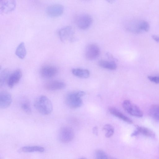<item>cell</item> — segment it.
<instances>
[{
  "instance_id": "cell-6",
  "label": "cell",
  "mask_w": 159,
  "mask_h": 159,
  "mask_svg": "<svg viewBox=\"0 0 159 159\" xmlns=\"http://www.w3.org/2000/svg\"><path fill=\"white\" fill-rule=\"evenodd\" d=\"M74 137L72 129L68 126H64L60 130L58 134V139L62 143H67L71 141Z\"/></svg>"
},
{
  "instance_id": "cell-25",
  "label": "cell",
  "mask_w": 159,
  "mask_h": 159,
  "mask_svg": "<svg viewBox=\"0 0 159 159\" xmlns=\"http://www.w3.org/2000/svg\"><path fill=\"white\" fill-rule=\"evenodd\" d=\"M96 158L98 159H107L108 156L107 154L103 151L101 150H98L95 153Z\"/></svg>"
},
{
  "instance_id": "cell-17",
  "label": "cell",
  "mask_w": 159,
  "mask_h": 159,
  "mask_svg": "<svg viewBox=\"0 0 159 159\" xmlns=\"http://www.w3.org/2000/svg\"><path fill=\"white\" fill-rule=\"evenodd\" d=\"M72 74L75 76L82 78H88L90 75L89 71L85 69L76 68L72 70Z\"/></svg>"
},
{
  "instance_id": "cell-7",
  "label": "cell",
  "mask_w": 159,
  "mask_h": 159,
  "mask_svg": "<svg viewBox=\"0 0 159 159\" xmlns=\"http://www.w3.org/2000/svg\"><path fill=\"white\" fill-rule=\"evenodd\" d=\"M100 53V48L97 45L91 44L86 47L85 56L88 60L93 61L97 59L99 57Z\"/></svg>"
},
{
  "instance_id": "cell-20",
  "label": "cell",
  "mask_w": 159,
  "mask_h": 159,
  "mask_svg": "<svg viewBox=\"0 0 159 159\" xmlns=\"http://www.w3.org/2000/svg\"><path fill=\"white\" fill-rule=\"evenodd\" d=\"M10 73L7 69L3 70L0 74V86H2L7 83Z\"/></svg>"
},
{
  "instance_id": "cell-31",
  "label": "cell",
  "mask_w": 159,
  "mask_h": 159,
  "mask_svg": "<svg viewBox=\"0 0 159 159\" xmlns=\"http://www.w3.org/2000/svg\"><path fill=\"white\" fill-rule=\"evenodd\" d=\"M84 0V1H88V0Z\"/></svg>"
},
{
  "instance_id": "cell-14",
  "label": "cell",
  "mask_w": 159,
  "mask_h": 159,
  "mask_svg": "<svg viewBox=\"0 0 159 159\" xmlns=\"http://www.w3.org/2000/svg\"><path fill=\"white\" fill-rule=\"evenodd\" d=\"M22 75V73L20 69H16L10 74L7 84L10 88H13L20 80Z\"/></svg>"
},
{
  "instance_id": "cell-12",
  "label": "cell",
  "mask_w": 159,
  "mask_h": 159,
  "mask_svg": "<svg viewBox=\"0 0 159 159\" xmlns=\"http://www.w3.org/2000/svg\"><path fill=\"white\" fill-rule=\"evenodd\" d=\"M66 84L64 82L59 80H53L49 81L45 84L46 89L50 91H56L64 89Z\"/></svg>"
},
{
  "instance_id": "cell-1",
  "label": "cell",
  "mask_w": 159,
  "mask_h": 159,
  "mask_svg": "<svg viewBox=\"0 0 159 159\" xmlns=\"http://www.w3.org/2000/svg\"><path fill=\"white\" fill-rule=\"evenodd\" d=\"M34 105L36 110L43 115H48L52 111L53 106L51 101L44 95L38 97L35 100Z\"/></svg>"
},
{
  "instance_id": "cell-4",
  "label": "cell",
  "mask_w": 159,
  "mask_h": 159,
  "mask_svg": "<svg viewBox=\"0 0 159 159\" xmlns=\"http://www.w3.org/2000/svg\"><path fill=\"white\" fill-rule=\"evenodd\" d=\"M75 21L79 29L86 30L90 27L93 23V20L90 15L82 14L77 16L75 17Z\"/></svg>"
},
{
  "instance_id": "cell-10",
  "label": "cell",
  "mask_w": 159,
  "mask_h": 159,
  "mask_svg": "<svg viewBox=\"0 0 159 159\" xmlns=\"http://www.w3.org/2000/svg\"><path fill=\"white\" fill-rule=\"evenodd\" d=\"M16 0H0V12L7 14L15 9L16 6Z\"/></svg>"
},
{
  "instance_id": "cell-13",
  "label": "cell",
  "mask_w": 159,
  "mask_h": 159,
  "mask_svg": "<svg viewBox=\"0 0 159 159\" xmlns=\"http://www.w3.org/2000/svg\"><path fill=\"white\" fill-rule=\"evenodd\" d=\"M12 101V97L10 94L6 91H2L0 93V107L5 109L9 107Z\"/></svg>"
},
{
  "instance_id": "cell-3",
  "label": "cell",
  "mask_w": 159,
  "mask_h": 159,
  "mask_svg": "<svg viewBox=\"0 0 159 159\" xmlns=\"http://www.w3.org/2000/svg\"><path fill=\"white\" fill-rule=\"evenodd\" d=\"M58 34L61 41L63 43L73 42L76 40L74 36V30L70 26H66L60 29Z\"/></svg>"
},
{
  "instance_id": "cell-9",
  "label": "cell",
  "mask_w": 159,
  "mask_h": 159,
  "mask_svg": "<svg viewBox=\"0 0 159 159\" xmlns=\"http://www.w3.org/2000/svg\"><path fill=\"white\" fill-rule=\"evenodd\" d=\"M64 11L63 6L60 4H54L48 6L46 8L47 14L52 17H56L61 15Z\"/></svg>"
},
{
  "instance_id": "cell-21",
  "label": "cell",
  "mask_w": 159,
  "mask_h": 159,
  "mask_svg": "<svg viewBox=\"0 0 159 159\" xmlns=\"http://www.w3.org/2000/svg\"><path fill=\"white\" fill-rule=\"evenodd\" d=\"M150 116L155 120L159 121V105H152L149 110Z\"/></svg>"
},
{
  "instance_id": "cell-28",
  "label": "cell",
  "mask_w": 159,
  "mask_h": 159,
  "mask_svg": "<svg viewBox=\"0 0 159 159\" xmlns=\"http://www.w3.org/2000/svg\"><path fill=\"white\" fill-rule=\"evenodd\" d=\"M152 37L153 40L156 42L159 43V36L156 35H152Z\"/></svg>"
},
{
  "instance_id": "cell-2",
  "label": "cell",
  "mask_w": 159,
  "mask_h": 159,
  "mask_svg": "<svg viewBox=\"0 0 159 159\" xmlns=\"http://www.w3.org/2000/svg\"><path fill=\"white\" fill-rule=\"evenodd\" d=\"M85 94V93L82 91L69 93L66 97V103L71 108H75L80 107L83 104L81 98Z\"/></svg>"
},
{
  "instance_id": "cell-23",
  "label": "cell",
  "mask_w": 159,
  "mask_h": 159,
  "mask_svg": "<svg viewBox=\"0 0 159 159\" xmlns=\"http://www.w3.org/2000/svg\"><path fill=\"white\" fill-rule=\"evenodd\" d=\"M150 26L149 23L145 21H140L139 23V29L140 32L148 31L149 29Z\"/></svg>"
},
{
  "instance_id": "cell-30",
  "label": "cell",
  "mask_w": 159,
  "mask_h": 159,
  "mask_svg": "<svg viewBox=\"0 0 159 159\" xmlns=\"http://www.w3.org/2000/svg\"><path fill=\"white\" fill-rule=\"evenodd\" d=\"M107 2L110 3H113L115 0H105Z\"/></svg>"
},
{
  "instance_id": "cell-15",
  "label": "cell",
  "mask_w": 159,
  "mask_h": 159,
  "mask_svg": "<svg viewBox=\"0 0 159 159\" xmlns=\"http://www.w3.org/2000/svg\"><path fill=\"white\" fill-rule=\"evenodd\" d=\"M110 113L124 121L129 124L132 123V120L125 115L117 109L114 107H110L109 109Z\"/></svg>"
},
{
  "instance_id": "cell-11",
  "label": "cell",
  "mask_w": 159,
  "mask_h": 159,
  "mask_svg": "<svg viewBox=\"0 0 159 159\" xmlns=\"http://www.w3.org/2000/svg\"><path fill=\"white\" fill-rule=\"evenodd\" d=\"M140 134L151 138H154L155 136L154 133L151 129L146 127L139 126H136V129L131 134V136H135Z\"/></svg>"
},
{
  "instance_id": "cell-18",
  "label": "cell",
  "mask_w": 159,
  "mask_h": 159,
  "mask_svg": "<svg viewBox=\"0 0 159 159\" xmlns=\"http://www.w3.org/2000/svg\"><path fill=\"white\" fill-rule=\"evenodd\" d=\"M98 64L102 68L111 70H116L117 67L115 62L111 61L101 60L99 61Z\"/></svg>"
},
{
  "instance_id": "cell-19",
  "label": "cell",
  "mask_w": 159,
  "mask_h": 159,
  "mask_svg": "<svg viewBox=\"0 0 159 159\" xmlns=\"http://www.w3.org/2000/svg\"><path fill=\"white\" fill-rule=\"evenodd\" d=\"M26 50L24 43H20L17 47L15 52L16 55L19 58L24 59L26 55Z\"/></svg>"
},
{
  "instance_id": "cell-5",
  "label": "cell",
  "mask_w": 159,
  "mask_h": 159,
  "mask_svg": "<svg viewBox=\"0 0 159 159\" xmlns=\"http://www.w3.org/2000/svg\"><path fill=\"white\" fill-rule=\"evenodd\" d=\"M122 105L124 109L129 115L139 118L143 116V113L141 109L129 100H126L124 101Z\"/></svg>"
},
{
  "instance_id": "cell-24",
  "label": "cell",
  "mask_w": 159,
  "mask_h": 159,
  "mask_svg": "<svg viewBox=\"0 0 159 159\" xmlns=\"http://www.w3.org/2000/svg\"><path fill=\"white\" fill-rule=\"evenodd\" d=\"M21 109L25 113L28 114H30L31 112V110L30 105L29 102L27 101H25L22 102L20 105Z\"/></svg>"
},
{
  "instance_id": "cell-26",
  "label": "cell",
  "mask_w": 159,
  "mask_h": 159,
  "mask_svg": "<svg viewBox=\"0 0 159 159\" xmlns=\"http://www.w3.org/2000/svg\"><path fill=\"white\" fill-rule=\"evenodd\" d=\"M148 79L152 82L159 84V77L157 76H149Z\"/></svg>"
},
{
  "instance_id": "cell-29",
  "label": "cell",
  "mask_w": 159,
  "mask_h": 159,
  "mask_svg": "<svg viewBox=\"0 0 159 159\" xmlns=\"http://www.w3.org/2000/svg\"><path fill=\"white\" fill-rule=\"evenodd\" d=\"M93 134L96 135H97L98 134V128L97 127H94L93 128Z\"/></svg>"
},
{
  "instance_id": "cell-22",
  "label": "cell",
  "mask_w": 159,
  "mask_h": 159,
  "mask_svg": "<svg viewBox=\"0 0 159 159\" xmlns=\"http://www.w3.org/2000/svg\"><path fill=\"white\" fill-rule=\"evenodd\" d=\"M103 129L107 131L105 136L107 138H109L114 133V129L113 126L110 124L105 125L103 127Z\"/></svg>"
},
{
  "instance_id": "cell-8",
  "label": "cell",
  "mask_w": 159,
  "mask_h": 159,
  "mask_svg": "<svg viewBox=\"0 0 159 159\" xmlns=\"http://www.w3.org/2000/svg\"><path fill=\"white\" fill-rule=\"evenodd\" d=\"M58 69L52 65H45L43 66L40 70L41 76L45 79H50L54 77L58 73Z\"/></svg>"
},
{
  "instance_id": "cell-16",
  "label": "cell",
  "mask_w": 159,
  "mask_h": 159,
  "mask_svg": "<svg viewBox=\"0 0 159 159\" xmlns=\"http://www.w3.org/2000/svg\"><path fill=\"white\" fill-rule=\"evenodd\" d=\"M45 150L44 148L39 146H27L21 148L19 151L23 152L31 153L34 152H42Z\"/></svg>"
},
{
  "instance_id": "cell-27",
  "label": "cell",
  "mask_w": 159,
  "mask_h": 159,
  "mask_svg": "<svg viewBox=\"0 0 159 159\" xmlns=\"http://www.w3.org/2000/svg\"><path fill=\"white\" fill-rule=\"evenodd\" d=\"M106 55L108 59L110 60V61L115 62V61H116V59L111 54L108 52L106 53Z\"/></svg>"
}]
</instances>
